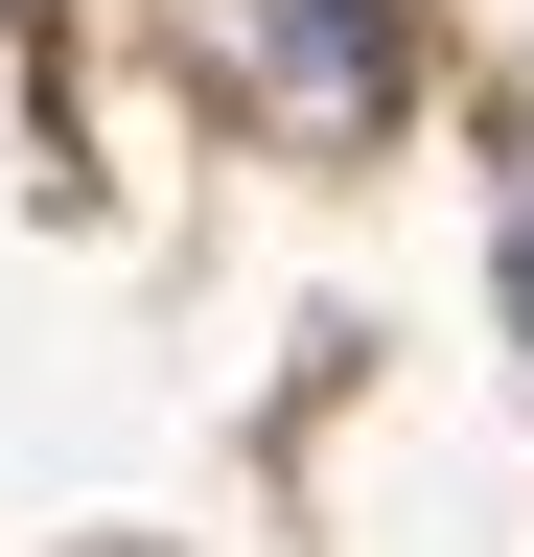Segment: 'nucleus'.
Returning <instances> with one entry per match:
<instances>
[{
    "mask_svg": "<svg viewBox=\"0 0 534 557\" xmlns=\"http://www.w3.org/2000/svg\"><path fill=\"white\" fill-rule=\"evenodd\" d=\"M256 94H280V116H325V139H349V116H395V0H256Z\"/></svg>",
    "mask_w": 534,
    "mask_h": 557,
    "instance_id": "1",
    "label": "nucleus"
},
{
    "mask_svg": "<svg viewBox=\"0 0 534 557\" xmlns=\"http://www.w3.org/2000/svg\"><path fill=\"white\" fill-rule=\"evenodd\" d=\"M511 348H534V186H511Z\"/></svg>",
    "mask_w": 534,
    "mask_h": 557,
    "instance_id": "2",
    "label": "nucleus"
}]
</instances>
